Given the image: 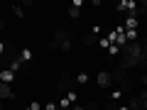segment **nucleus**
<instances>
[{
  "instance_id": "11",
  "label": "nucleus",
  "mask_w": 147,
  "mask_h": 110,
  "mask_svg": "<svg viewBox=\"0 0 147 110\" xmlns=\"http://www.w3.org/2000/svg\"><path fill=\"white\" fill-rule=\"evenodd\" d=\"M140 5H142V7H140V12H142L145 17H147V0H145V3H140Z\"/></svg>"
},
{
  "instance_id": "7",
  "label": "nucleus",
  "mask_w": 147,
  "mask_h": 110,
  "mask_svg": "<svg viewBox=\"0 0 147 110\" xmlns=\"http://www.w3.org/2000/svg\"><path fill=\"white\" fill-rule=\"evenodd\" d=\"M93 42H96L93 34H86V37H84V44H93Z\"/></svg>"
},
{
  "instance_id": "15",
  "label": "nucleus",
  "mask_w": 147,
  "mask_h": 110,
  "mask_svg": "<svg viewBox=\"0 0 147 110\" xmlns=\"http://www.w3.org/2000/svg\"><path fill=\"white\" fill-rule=\"evenodd\" d=\"M142 83H145V86H147V73H142Z\"/></svg>"
},
{
  "instance_id": "9",
  "label": "nucleus",
  "mask_w": 147,
  "mask_h": 110,
  "mask_svg": "<svg viewBox=\"0 0 147 110\" xmlns=\"http://www.w3.org/2000/svg\"><path fill=\"white\" fill-rule=\"evenodd\" d=\"M12 10H15V15H17V17H25V10H22V7H17V5H15Z\"/></svg>"
},
{
  "instance_id": "14",
  "label": "nucleus",
  "mask_w": 147,
  "mask_h": 110,
  "mask_svg": "<svg viewBox=\"0 0 147 110\" xmlns=\"http://www.w3.org/2000/svg\"><path fill=\"white\" fill-rule=\"evenodd\" d=\"M3 54H5V44L0 42V56H3Z\"/></svg>"
},
{
  "instance_id": "13",
  "label": "nucleus",
  "mask_w": 147,
  "mask_h": 110,
  "mask_svg": "<svg viewBox=\"0 0 147 110\" xmlns=\"http://www.w3.org/2000/svg\"><path fill=\"white\" fill-rule=\"evenodd\" d=\"M71 110H86L84 105H71Z\"/></svg>"
},
{
  "instance_id": "18",
  "label": "nucleus",
  "mask_w": 147,
  "mask_h": 110,
  "mask_svg": "<svg viewBox=\"0 0 147 110\" xmlns=\"http://www.w3.org/2000/svg\"><path fill=\"white\" fill-rule=\"evenodd\" d=\"M120 110H130V108H120Z\"/></svg>"
},
{
  "instance_id": "17",
  "label": "nucleus",
  "mask_w": 147,
  "mask_h": 110,
  "mask_svg": "<svg viewBox=\"0 0 147 110\" xmlns=\"http://www.w3.org/2000/svg\"><path fill=\"white\" fill-rule=\"evenodd\" d=\"M0 30H5V22H3V20H0Z\"/></svg>"
},
{
  "instance_id": "10",
  "label": "nucleus",
  "mask_w": 147,
  "mask_h": 110,
  "mask_svg": "<svg viewBox=\"0 0 147 110\" xmlns=\"http://www.w3.org/2000/svg\"><path fill=\"white\" fill-rule=\"evenodd\" d=\"M30 56H32V54H30V52H27V49H25V52L20 54V61H27V59H30Z\"/></svg>"
},
{
  "instance_id": "8",
  "label": "nucleus",
  "mask_w": 147,
  "mask_h": 110,
  "mask_svg": "<svg viewBox=\"0 0 147 110\" xmlns=\"http://www.w3.org/2000/svg\"><path fill=\"white\" fill-rule=\"evenodd\" d=\"M69 15H71V17H79V7H76V5L69 7Z\"/></svg>"
},
{
  "instance_id": "2",
  "label": "nucleus",
  "mask_w": 147,
  "mask_h": 110,
  "mask_svg": "<svg viewBox=\"0 0 147 110\" xmlns=\"http://www.w3.org/2000/svg\"><path fill=\"white\" fill-rule=\"evenodd\" d=\"M110 78H113V81H118L120 86L130 81V78H127V71H123V68H115V71H110Z\"/></svg>"
},
{
  "instance_id": "19",
  "label": "nucleus",
  "mask_w": 147,
  "mask_h": 110,
  "mask_svg": "<svg viewBox=\"0 0 147 110\" xmlns=\"http://www.w3.org/2000/svg\"><path fill=\"white\" fill-rule=\"evenodd\" d=\"M145 30H147V22H145Z\"/></svg>"
},
{
  "instance_id": "3",
  "label": "nucleus",
  "mask_w": 147,
  "mask_h": 110,
  "mask_svg": "<svg viewBox=\"0 0 147 110\" xmlns=\"http://www.w3.org/2000/svg\"><path fill=\"white\" fill-rule=\"evenodd\" d=\"M96 81H98V86L108 88V86L113 83V78H110V71H100V73H98V78H96Z\"/></svg>"
},
{
  "instance_id": "6",
  "label": "nucleus",
  "mask_w": 147,
  "mask_h": 110,
  "mask_svg": "<svg viewBox=\"0 0 147 110\" xmlns=\"http://www.w3.org/2000/svg\"><path fill=\"white\" fill-rule=\"evenodd\" d=\"M127 108H130V110H142V100H140V98H132Z\"/></svg>"
},
{
  "instance_id": "16",
  "label": "nucleus",
  "mask_w": 147,
  "mask_h": 110,
  "mask_svg": "<svg viewBox=\"0 0 147 110\" xmlns=\"http://www.w3.org/2000/svg\"><path fill=\"white\" fill-rule=\"evenodd\" d=\"M142 110H147V100H142Z\"/></svg>"
},
{
  "instance_id": "5",
  "label": "nucleus",
  "mask_w": 147,
  "mask_h": 110,
  "mask_svg": "<svg viewBox=\"0 0 147 110\" xmlns=\"http://www.w3.org/2000/svg\"><path fill=\"white\" fill-rule=\"evenodd\" d=\"M12 81V71L10 68H0V83H10Z\"/></svg>"
},
{
  "instance_id": "1",
  "label": "nucleus",
  "mask_w": 147,
  "mask_h": 110,
  "mask_svg": "<svg viewBox=\"0 0 147 110\" xmlns=\"http://www.w3.org/2000/svg\"><path fill=\"white\" fill-rule=\"evenodd\" d=\"M120 54H130V56L140 59V56H142V44H140V42H127L125 47H123Z\"/></svg>"
},
{
  "instance_id": "12",
  "label": "nucleus",
  "mask_w": 147,
  "mask_h": 110,
  "mask_svg": "<svg viewBox=\"0 0 147 110\" xmlns=\"http://www.w3.org/2000/svg\"><path fill=\"white\" fill-rule=\"evenodd\" d=\"M140 44H142V54H145V56H147V39H142Z\"/></svg>"
},
{
  "instance_id": "4",
  "label": "nucleus",
  "mask_w": 147,
  "mask_h": 110,
  "mask_svg": "<svg viewBox=\"0 0 147 110\" xmlns=\"http://www.w3.org/2000/svg\"><path fill=\"white\" fill-rule=\"evenodd\" d=\"M15 95V91L10 88V83H0V100H7Z\"/></svg>"
}]
</instances>
